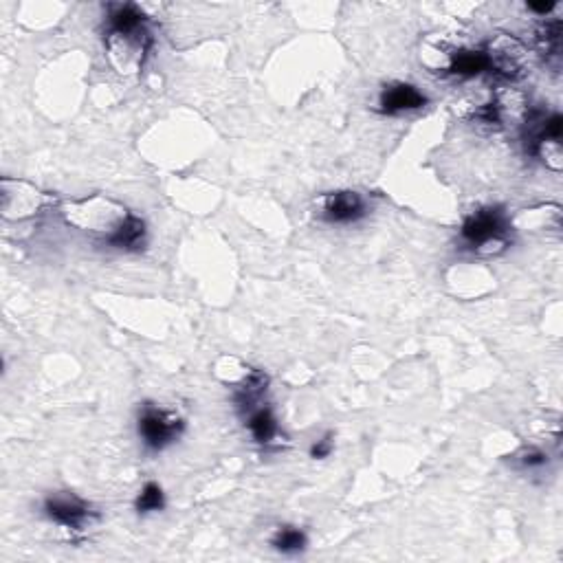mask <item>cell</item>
<instances>
[{
  "mask_svg": "<svg viewBox=\"0 0 563 563\" xmlns=\"http://www.w3.org/2000/svg\"><path fill=\"white\" fill-rule=\"evenodd\" d=\"M245 414H247L249 434L258 445L269 447L280 438V423H278V418H275L271 407L260 403L256 407H251V410Z\"/></svg>",
  "mask_w": 563,
  "mask_h": 563,
  "instance_id": "obj_10",
  "label": "cell"
},
{
  "mask_svg": "<svg viewBox=\"0 0 563 563\" xmlns=\"http://www.w3.org/2000/svg\"><path fill=\"white\" fill-rule=\"evenodd\" d=\"M163 509H165V493L161 489V484L148 482L137 495L135 511L139 515H150V513H159Z\"/></svg>",
  "mask_w": 563,
  "mask_h": 563,
  "instance_id": "obj_14",
  "label": "cell"
},
{
  "mask_svg": "<svg viewBox=\"0 0 563 563\" xmlns=\"http://www.w3.org/2000/svg\"><path fill=\"white\" fill-rule=\"evenodd\" d=\"M537 49L548 62H559L561 58V20L544 22L537 29Z\"/></svg>",
  "mask_w": 563,
  "mask_h": 563,
  "instance_id": "obj_12",
  "label": "cell"
},
{
  "mask_svg": "<svg viewBox=\"0 0 563 563\" xmlns=\"http://www.w3.org/2000/svg\"><path fill=\"white\" fill-rule=\"evenodd\" d=\"M528 9L535 11V14H550L555 9V3H531Z\"/></svg>",
  "mask_w": 563,
  "mask_h": 563,
  "instance_id": "obj_17",
  "label": "cell"
},
{
  "mask_svg": "<svg viewBox=\"0 0 563 563\" xmlns=\"http://www.w3.org/2000/svg\"><path fill=\"white\" fill-rule=\"evenodd\" d=\"M139 436L150 451H163L183 434V418L174 412L161 410L159 405L146 403L139 410Z\"/></svg>",
  "mask_w": 563,
  "mask_h": 563,
  "instance_id": "obj_6",
  "label": "cell"
},
{
  "mask_svg": "<svg viewBox=\"0 0 563 563\" xmlns=\"http://www.w3.org/2000/svg\"><path fill=\"white\" fill-rule=\"evenodd\" d=\"M515 462L520 469L535 471V469H542L548 465V454H544V451H539V449H524L515 456Z\"/></svg>",
  "mask_w": 563,
  "mask_h": 563,
  "instance_id": "obj_15",
  "label": "cell"
},
{
  "mask_svg": "<svg viewBox=\"0 0 563 563\" xmlns=\"http://www.w3.org/2000/svg\"><path fill=\"white\" fill-rule=\"evenodd\" d=\"M333 449H335L333 434H326V436H322V438L315 440V443H313V447H311V458H315V460H326L330 454H333Z\"/></svg>",
  "mask_w": 563,
  "mask_h": 563,
  "instance_id": "obj_16",
  "label": "cell"
},
{
  "mask_svg": "<svg viewBox=\"0 0 563 563\" xmlns=\"http://www.w3.org/2000/svg\"><path fill=\"white\" fill-rule=\"evenodd\" d=\"M49 205H55V196L38 190L36 185L9 176L0 183V209L5 220H27Z\"/></svg>",
  "mask_w": 563,
  "mask_h": 563,
  "instance_id": "obj_4",
  "label": "cell"
},
{
  "mask_svg": "<svg viewBox=\"0 0 563 563\" xmlns=\"http://www.w3.org/2000/svg\"><path fill=\"white\" fill-rule=\"evenodd\" d=\"M44 515H47L51 522L62 526L64 531L73 533H82L86 528H91L93 522H97V513L91 506L69 491L47 495V500H44Z\"/></svg>",
  "mask_w": 563,
  "mask_h": 563,
  "instance_id": "obj_7",
  "label": "cell"
},
{
  "mask_svg": "<svg viewBox=\"0 0 563 563\" xmlns=\"http://www.w3.org/2000/svg\"><path fill=\"white\" fill-rule=\"evenodd\" d=\"M154 38L148 16L137 5H108L104 49L108 62L119 75H135L143 69Z\"/></svg>",
  "mask_w": 563,
  "mask_h": 563,
  "instance_id": "obj_1",
  "label": "cell"
},
{
  "mask_svg": "<svg viewBox=\"0 0 563 563\" xmlns=\"http://www.w3.org/2000/svg\"><path fill=\"white\" fill-rule=\"evenodd\" d=\"M315 209H317L315 214L328 225L359 223V220L366 218L370 212L366 196L359 192H352V190L330 192V194L319 196Z\"/></svg>",
  "mask_w": 563,
  "mask_h": 563,
  "instance_id": "obj_8",
  "label": "cell"
},
{
  "mask_svg": "<svg viewBox=\"0 0 563 563\" xmlns=\"http://www.w3.org/2000/svg\"><path fill=\"white\" fill-rule=\"evenodd\" d=\"M487 71V58L482 49H458L451 55L449 71L458 77H476Z\"/></svg>",
  "mask_w": 563,
  "mask_h": 563,
  "instance_id": "obj_11",
  "label": "cell"
},
{
  "mask_svg": "<svg viewBox=\"0 0 563 563\" xmlns=\"http://www.w3.org/2000/svg\"><path fill=\"white\" fill-rule=\"evenodd\" d=\"M60 212L66 218V223L82 231H91L95 236H102L104 242L115 238L119 229L124 227L132 216V212H128L124 205L99 194L64 203Z\"/></svg>",
  "mask_w": 563,
  "mask_h": 563,
  "instance_id": "obj_2",
  "label": "cell"
},
{
  "mask_svg": "<svg viewBox=\"0 0 563 563\" xmlns=\"http://www.w3.org/2000/svg\"><path fill=\"white\" fill-rule=\"evenodd\" d=\"M482 51L487 58V71L504 77V80H520L531 62L526 44L509 33H495Z\"/></svg>",
  "mask_w": 563,
  "mask_h": 563,
  "instance_id": "obj_5",
  "label": "cell"
},
{
  "mask_svg": "<svg viewBox=\"0 0 563 563\" xmlns=\"http://www.w3.org/2000/svg\"><path fill=\"white\" fill-rule=\"evenodd\" d=\"M306 544H308V537L302 528H297V526H280L271 539V546L282 555L304 553Z\"/></svg>",
  "mask_w": 563,
  "mask_h": 563,
  "instance_id": "obj_13",
  "label": "cell"
},
{
  "mask_svg": "<svg viewBox=\"0 0 563 563\" xmlns=\"http://www.w3.org/2000/svg\"><path fill=\"white\" fill-rule=\"evenodd\" d=\"M427 104V97L414 84L392 82L383 86L379 95V110L383 115H405L421 110Z\"/></svg>",
  "mask_w": 563,
  "mask_h": 563,
  "instance_id": "obj_9",
  "label": "cell"
},
{
  "mask_svg": "<svg viewBox=\"0 0 563 563\" xmlns=\"http://www.w3.org/2000/svg\"><path fill=\"white\" fill-rule=\"evenodd\" d=\"M509 227L500 207H482L465 218L460 238L478 256H500L509 249Z\"/></svg>",
  "mask_w": 563,
  "mask_h": 563,
  "instance_id": "obj_3",
  "label": "cell"
}]
</instances>
